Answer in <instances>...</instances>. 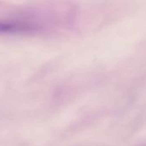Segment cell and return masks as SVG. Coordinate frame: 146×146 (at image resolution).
Wrapping results in <instances>:
<instances>
[{"instance_id":"6da1fadb","label":"cell","mask_w":146,"mask_h":146,"mask_svg":"<svg viewBox=\"0 0 146 146\" xmlns=\"http://www.w3.org/2000/svg\"><path fill=\"white\" fill-rule=\"evenodd\" d=\"M15 26L10 23L0 22V33H9L15 29Z\"/></svg>"}]
</instances>
